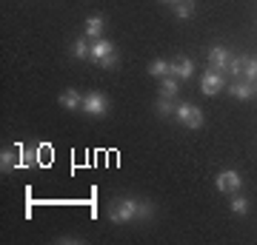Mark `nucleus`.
<instances>
[{
    "label": "nucleus",
    "instance_id": "obj_1",
    "mask_svg": "<svg viewBox=\"0 0 257 245\" xmlns=\"http://www.w3.org/2000/svg\"><path fill=\"white\" fill-rule=\"evenodd\" d=\"M152 214H155V205L149 200H140V197H117V200H111L109 208H106V217H109V222H114V225L149 219Z\"/></svg>",
    "mask_w": 257,
    "mask_h": 245
},
{
    "label": "nucleus",
    "instance_id": "obj_2",
    "mask_svg": "<svg viewBox=\"0 0 257 245\" xmlns=\"http://www.w3.org/2000/svg\"><path fill=\"white\" fill-rule=\"evenodd\" d=\"M175 120L186 128H203V111H200V106H194V103H177Z\"/></svg>",
    "mask_w": 257,
    "mask_h": 245
},
{
    "label": "nucleus",
    "instance_id": "obj_3",
    "mask_svg": "<svg viewBox=\"0 0 257 245\" xmlns=\"http://www.w3.org/2000/svg\"><path fill=\"white\" fill-rule=\"evenodd\" d=\"M83 114H89V117H106L109 114V97L100 94V91L83 94Z\"/></svg>",
    "mask_w": 257,
    "mask_h": 245
},
{
    "label": "nucleus",
    "instance_id": "obj_4",
    "mask_svg": "<svg viewBox=\"0 0 257 245\" xmlns=\"http://www.w3.org/2000/svg\"><path fill=\"white\" fill-rule=\"evenodd\" d=\"M214 185H217L220 194H237L240 185H243V177H240L234 168H226V171H220L214 177Z\"/></svg>",
    "mask_w": 257,
    "mask_h": 245
},
{
    "label": "nucleus",
    "instance_id": "obj_5",
    "mask_svg": "<svg viewBox=\"0 0 257 245\" xmlns=\"http://www.w3.org/2000/svg\"><path fill=\"white\" fill-rule=\"evenodd\" d=\"M223 86H226V77H223V72H214V69H209V72L200 77V91L206 94V97L220 94Z\"/></svg>",
    "mask_w": 257,
    "mask_h": 245
},
{
    "label": "nucleus",
    "instance_id": "obj_6",
    "mask_svg": "<svg viewBox=\"0 0 257 245\" xmlns=\"http://www.w3.org/2000/svg\"><path fill=\"white\" fill-rule=\"evenodd\" d=\"M231 60H234V57L229 55V49H226V46H214V49L209 52V66L214 69V72H229Z\"/></svg>",
    "mask_w": 257,
    "mask_h": 245
},
{
    "label": "nucleus",
    "instance_id": "obj_7",
    "mask_svg": "<svg viewBox=\"0 0 257 245\" xmlns=\"http://www.w3.org/2000/svg\"><path fill=\"white\" fill-rule=\"evenodd\" d=\"M114 52V43L111 40H106V37H97V40H92V55H89V60H103L106 55H111Z\"/></svg>",
    "mask_w": 257,
    "mask_h": 245
},
{
    "label": "nucleus",
    "instance_id": "obj_8",
    "mask_svg": "<svg viewBox=\"0 0 257 245\" xmlns=\"http://www.w3.org/2000/svg\"><path fill=\"white\" fill-rule=\"evenodd\" d=\"M60 106H63L66 111H77L83 109V94L77 89H66L63 94H60Z\"/></svg>",
    "mask_w": 257,
    "mask_h": 245
},
{
    "label": "nucleus",
    "instance_id": "obj_9",
    "mask_svg": "<svg viewBox=\"0 0 257 245\" xmlns=\"http://www.w3.org/2000/svg\"><path fill=\"white\" fill-rule=\"evenodd\" d=\"M172 74H175L177 80H189L194 74V63L189 60V57H177L175 63H172Z\"/></svg>",
    "mask_w": 257,
    "mask_h": 245
},
{
    "label": "nucleus",
    "instance_id": "obj_10",
    "mask_svg": "<svg viewBox=\"0 0 257 245\" xmlns=\"http://www.w3.org/2000/svg\"><path fill=\"white\" fill-rule=\"evenodd\" d=\"M103 29H106V20H103V15H92V18H86V37H89V40H97V37H103Z\"/></svg>",
    "mask_w": 257,
    "mask_h": 245
},
{
    "label": "nucleus",
    "instance_id": "obj_11",
    "mask_svg": "<svg viewBox=\"0 0 257 245\" xmlns=\"http://www.w3.org/2000/svg\"><path fill=\"white\" fill-rule=\"evenodd\" d=\"M231 94H234L237 100H251V97L257 94V89H254V83L237 80V83H231Z\"/></svg>",
    "mask_w": 257,
    "mask_h": 245
},
{
    "label": "nucleus",
    "instance_id": "obj_12",
    "mask_svg": "<svg viewBox=\"0 0 257 245\" xmlns=\"http://www.w3.org/2000/svg\"><path fill=\"white\" fill-rule=\"evenodd\" d=\"M172 12H175V18H180V20L194 18V0H175V3H172Z\"/></svg>",
    "mask_w": 257,
    "mask_h": 245
},
{
    "label": "nucleus",
    "instance_id": "obj_13",
    "mask_svg": "<svg viewBox=\"0 0 257 245\" xmlns=\"http://www.w3.org/2000/svg\"><path fill=\"white\" fill-rule=\"evenodd\" d=\"M72 55L77 57V60H89V55H92V40H89V37L74 40L72 43Z\"/></svg>",
    "mask_w": 257,
    "mask_h": 245
},
{
    "label": "nucleus",
    "instance_id": "obj_14",
    "mask_svg": "<svg viewBox=\"0 0 257 245\" xmlns=\"http://www.w3.org/2000/svg\"><path fill=\"white\" fill-rule=\"evenodd\" d=\"M177 89H180V80H177L175 74H169V77H160V94H163V97H175Z\"/></svg>",
    "mask_w": 257,
    "mask_h": 245
},
{
    "label": "nucleus",
    "instance_id": "obj_15",
    "mask_svg": "<svg viewBox=\"0 0 257 245\" xmlns=\"http://www.w3.org/2000/svg\"><path fill=\"white\" fill-rule=\"evenodd\" d=\"M149 74H152V77H169V74H172V63H166V60L157 57V60L149 63Z\"/></svg>",
    "mask_w": 257,
    "mask_h": 245
},
{
    "label": "nucleus",
    "instance_id": "obj_16",
    "mask_svg": "<svg viewBox=\"0 0 257 245\" xmlns=\"http://www.w3.org/2000/svg\"><path fill=\"white\" fill-rule=\"evenodd\" d=\"M155 109H157V114H163V117H169V114H175V109H177V103H172V97H157V103H155Z\"/></svg>",
    "mask_w": 257,
    "mask_h": 245
},
{
    "label": "nucleus",
    "instance_id": "obj_17",
    "mask_svg": "<svg viewBox=\"0 0 257 245\" xmlns=\"http://www.w3.org/2000/svg\"><path fill=\"white\" fill-rule=\"evenodd\" d=\"M231 214H237V217H246V214H248V200H246V197H240V194H231Z\"/></svg>",
    "mask_w": 257,
    "mask_h": 245
},
{
    "label": "nucleus",
    "instance_id": "obj_18",
    "mask_svg": "<svg viewBox=\"0 0 257 245\" xmlns=\"http://www.w3.org/2000/svg\"><path fill=\"white\" fill-rule=\"evenodd\" d=\"M243 80H248V83L257 80V60H254V57H246V66H243Z\"/></svg>",
    "mask_w": 257,
    "mask_h": 245
},
{
    "label": "nucleus",
    "instance_id": "obj_19",
    "mask_svg": "<svg viewBox=\"0 0 257 245\" xmlns=\"http://www.w3.org/2000/svg\"><path fill=\"white\" fill-rule=\"evenodd\" d=\"M243 66H246V57H234L229 66V72L234 74V77H243Z\"/></svg>",
    "mask_w": 257,
    "mask_h": 245
},
{
    "label": "nucleus",
    "instance_id": "obj_20",
    "mask_svg": "<svg viewBox=\"0 0 257 245\" xmlns=\"http://www.w3.org/2000/svg\"><path fill=\"white\" fill-rule=\"evenodd\" d=\"M97 66H100V69H114V66H117V55H114V52L106 55L103 60H97Z\"/></svg>",
    "mask_w": 257,
    "mask_h": 245
},
{
    "label": "nucleus",
    "instance_id": "obj_21",
    "mask_svg": "<svg viewBox=\"0 0 257 245\" xmlns=\"http://www.w3.org/2000/svg\"><path fill=\"white\" fill-rule=\"evenodd\" d=\"M160 3H169V6H172V3H175V0H160Z\"/></svg>",
    "mask_w": 257,
    "mask_h": 245
},
{
    "label": "nucleus",
    "instance_id": "obj_22",
    "mask_svg": "<svg viewBox=\"0 0 257 245\" xmlns=\"http://www.w3.org/2000/svg\"><path fill=\"white\" fill-rule=\"evenodd\" d=\"M254 89H257V80H254Z\"/></svg>",
    "mask_w": 257,
    "mask_h": 245
},
{
    "label": "nucleus",
    "instance_id": "obj_23",
    "mask_svg": "<svg viewBox=\"0 0 257 245\" xmlns=\"http://www.w3.org/2000/svg\"><path fill=\"white\" fill-rule=\"evenodd\" d=\"M254 60H257V57H254Z\"/></svg>",
    "mask_w": 257,
    "mask_h": 245
}]
</instances>
